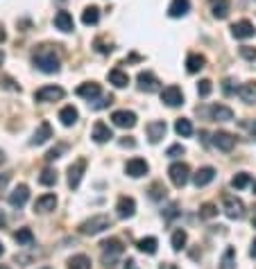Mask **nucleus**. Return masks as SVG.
Returning <instances> with one entry per match:
<instances>
[{"instance_id": "36", "label": "nucleus", "mask_w": 256, "mask_h": 269, "mask_svg": "<svg viewBox=\"0 0 256 269\" xmlns=\"http://www.w3.org/2000/svg\"><path fill=\"white\" fill-rule=\"evenodd\" d=\"M249 183H252V177H249L247 172H238L234 179H231V188H236V190H243V188H247Z\"/></svg>"}, {"instance_id": "46", "label": "nucleus", "mask_w": 256, "mask_h": 269, "mask_svg": "<svg viewBox=\"0 0 256 269\" xmlns=\"http://www.w3.org/2000/svg\"><path fill=\"white\" fill-rule=\"evenodd\" d=\"M111 102H114V97H111V95H104L100 102H95V104H93V109H107V106L111 104Z\"/></svg>"}, {"instance_id": "2", "label": "nucleus", "mask_w": 256, "mask_h": 269, "mask_svg": "<svg viewBox=\"0 0 256 269\" xmlns=\"http://www.w3.org/2000/svg\"><path fill=\"white\" fill-rule=\"evenodd\" d=\"M111 224H114V219L109 217V215H93V217L84 219V222L80 224V233L82 236H98V233L107 231V228H111Z\"/></svg>"}, {"instance_id": "42", "label": "nucleus", "mask_w": 256, "mask_h": 269, "mask_svg": "<svg viewBox=\"0 0 256 269\" xmlns=\"http://www.w3.org/2000/svg\"><path fill=\"white\" fill-rule=\"evenodd\" d=\"M240 57H243L245 61H256V48L243 46V48H240Z\"/></svg>"}, {"instance_id": "23", "label": "nucleus", "mask_w": 256, "mask_h": 269, "mask_svg": "<svg viewBox=\"0 0 256 269\" xmlns=\"http://www.w3.org/2000/svg\"><path fill=\"white\" fill-rule=\"evenodd\" d=\"M55 27L57 30H61V32H73L75 30V23H73V16H70L68 12H57L55 14Z\"/></svg>"}, {"instance_id": "6", "label": "nucleus", "mask_w": 256, "mask_h": 269, "mask_svg": "<svg viewBox=\"0 0 256 269\" xmlns=\"http://www.w3.org/2000/svg\"><path fill=\"white\" fill-rule=\"evenodd\" d=\"M64 95H66V91L61 89V86L48 84V86H41V89L34 93V100L36 102H59Z\"/></svg>"}, {"instance_id": "38", "label": "nucleus", "mask_w": 256, "mask_h": 269, "mask_svg": "<svg viewBox=\"0 0 256 269\" xmlns=\"http://www.w3.org/2000/svg\"><path fill=\"white\" fill-rule=\"evenodd\" d=\"M234 258H236V251H234V247H229L225 251V256H222V267L220 269H234Z\"/></svg>"}, {"instance_id": "34", "label": "nucleus", "mask_w": 256, "mask_h": 269, "mask_svg": "<svg viewBox=\"0 0 256 269\" xmlns=\"http://www.w3.org/2000/svg\"><path fill=\"white\" fill-rule=\"evenodd\" d=\"M175 131L177 136H181V138H188V136H193V125L188 118H179L175 122Z\"/></svg>"}, {"instance_id": "10", "label": "nucleus", "mask_w": 256, "mask_h": 269, "mask_svg": "<svg viewBox=\"0 0 256 269\" xmlns=\"http://www.w3.org/2000/svg\"><path fill=\"white\" fill-rule=\"evenodd\" d=\"M84 172H86V159H77L75 163L68 168V185H70L73 190H75V188H80Z\"/></svg>"}, {"instance_id": "20", "label": "nucleus", "mask_w": 256, "mask_h": 269, "mask_svg": "<svg viewBox=\"0 0 256 269\" xmlns=\"http://www.w3.org/2000/svg\"><path fill=\"white\" fill-rule=\"evenodd\" d=\"M55 208H57V197L52 193L41 195V197L34 202V210H36V213H50V210H55Z\"/></svg>"}, {"instance_id": "7", "label": "nucleus", "mask_w": 256, "mask_h": 269, "mask_svg": "<svg viewBox=\"0 0 256 269\" xmlns=\"http://www.w3.org/2000/svg\"><path fill=\"white\" fill-rule=\"evenodd\" d=\"M136 84H138V91H143V93H157V91H159V84H161V82L157 80V75H154V72L141 70V72L136 75Z\"/></svg>"}, {"instance_id": "60", "label": "nucleus", "mask_w": 256, "mask_h": 269, "mask_svg": "<svg viewBox=\"0 0 256 269\" xmlns=\"http://www.w3.org/2000/svg\"><path fill=\"white\" fill-rule=\"evenodd\" d=\"M254 195H256V183H254Z\"/></svg>"}, {"instance_id": "8", "label": "nucleus", "mask_w": 256, "mask_h": 269, "mask_svg": "<svg viewBox=\"0 0 256 269\" xmlns=\"http://www.w3.org/2000/svg\"><path fill=\"white\" fill-rule=\"evenodd\" d=\"M161 102L166 106H181L184 104V93L179 86H175V84H170V86H166V89L161 91Z\"/></svg>"}, {"instance_id": "15", "label": "nucleus", "mask_w": 256, "mask_h": 269, "mask_svg": "<svg viewBox=\"0 0 256 269\" xmlns=\"http://www.w3.org/2000/svg\"><path fill=\"white\" fill-rule=\"evenodd\" d=\"M166 131H168V125L163 120H154V122H150L148 125V138H150V143L152 145H157L159 140L166 136Z\"/></svg>"}, {"instance_id": "58", "label": "nucleus", "mask_w": 256, "mask_h": 269, "mask_svg": "<svg viewBox=\"0 0 256 269\" xmlns=\"http://www.w3.org/2000/svg\"><path fill=\"white\" fill-rule=\"evenodd\" d=\"M0 269H12V267H7V265H0Z\"/></svg>"}, {"instance_id": "56", "label": "nucleus", "mask_w": 256, "mask_h": 269, "mask_svg": "<svg viewBox=\"0 0 256 269\" xmlns=\"http://www.w3.org/2000/svg\"><path fill=\"white\" fill-rule=\"evenodd\" d=\"M3 224H5V215H0V226H3Z\"/></svg>"}, {"instance_id": "19", "label": "nucleus", "mask_w": 256, "mask_h": 269, "mask_svg": "<svg viewBox=\"0 0 256 269\" xmlns=\"http://www.w3.org/2000/svg\"><path fill=\"white\" fill-rule=\"evenodd\" d=\"M213 179H215V170L209 168V165H206V168H200L195 174H193V183H195L197 188H204V185H209Z\"/></svg>"}, {"instance_id": "40", "label": "nucleus", "mask_w": 256, "mask_h": 269, "mask_svg": "<svg viewBox=\"0 0 256 269\" xmlns=\"http://www.w3.org/2000/svg\"><path fill=\"white\" fill-rule=\"evenodd\" d=\"M166 197V188H163L161 183H154L152 188H150V199H154V202H159V199Z\"/></svg>"}, {"instance_id": "22", "label": "nucleus", "mask_w": 256, "mask_h": 269, "mask_svg": "<svg viewBox=\"0 0 256 269\" xmlns=\"http://www.w3.org/2000/svg\"><path fill=\"white\" fill-rule=\"evenodd\" d=\"M191 12V0H172L168 7V16L170 18H181Z\"/></svg>"}, {"instance_id": "11", "label": "nucleus", "mask_w": 256, "mask_h": 269, "mask_svg": "<svg viewBox=\"0 0 256 269\" xmlns=\"http://www.w3.org/2000/svg\"><path fill=\"white\" fill-rule=\"evenodd\" d=\"M148 170H150L148 161H145V159H138V156H136V159H132V161H127V165H125V172H127L132 179L145 177Z\"/></svg>"}, {"instance_id": "31", "label": "nucleus", "mask_w": 256, "mask_h": 269, "mask_svg": "<svg viewBox=\"0 0 256 269\" xmlns=\"http://www.w3.org/2000/svg\"><path fill=\"white\" fill-rule=\"evenodd\" d=\"M98 21H100V9L98 7H86L84 12H82V23L84 25H98Z\"/></svg>"}, {"instance_id": "13", "label": "nucleus", "mask_w": 256, "mask_h": 269, "mask_svg": "<svg viewBox=\"0 0 256 269\" xmlns=\"http://www.w3.org/2000/svg\"><path fill=\"white\" fill-rule=\"evenodd\" d=\"M231 34H234L236 39H252L254 34H256V27H254L252 21L243 18V21H238V23H234V25H231Z\"/></svg>"}, {"instance_id": "39", "label": "nucleus", "mask_w": 256, "mask_h": 269, "mask_svg": "<svg viewBox=\"0 0 256 269\" xmlns=\"http://www.w3.org/2000/svg\"><path fill=\"white\" fill-rule=\"evenodd\" d=\"M215 215H218V206H215V204H204V206L200 208L202 219H211V217H215Z\"/></svg>"}, {"instance_id": "43", "label": "nucleus", "mask_w": 256, "mask_h": 269, "mask_svg": "<svg viewBox=\"0 0 256 269\" xmlns=\"http://www.w3.org/2000/svg\"><path fill=\"white\" fill-rule=\"evenodd\" d=\"M177 215H179V204H177V202H172L170 206H168L166 210H163V217H166L168 222H170V219H175Z\"/></svg>"}, {"instance_id": "61", "label": "nucleus", "mask_w": 256, "mask_h": 269, "mask_svg": "<svg viewBox=\"0 0 256 269\" xmlns=\"http://www.w3.org/2000/svg\"><path fill=\"white\" fill-rule=\"evenodd\" d=\"M43 269H50V267H43Z\"/></svg>"}, {"instance_id": "35", "label": "nucleus", "mask_w": 256, "mask_h": 269, "mask_svg": "<svg viewBox=\"0 0 256 269\" xmlns=\"http://www.w3.org/2000/svg\"><path fill=\"white\" fill-rule=\"evenodd\" d=\"M186 240H188V236H186V231H181V228H177L175 233H172V240H170V244H172V249L175 251H181L184 247H186Z\"/></svg>"}, {"instance_id": "51", "label": "nucleus", "mask_w": 256, "mask_h": 269, "mask_svg": "<svg viewBox=\"0 0 256 269\" xmlns=\"http://www.w3.org/2000/svg\"><path fill=\"white\" fill-rule=\"evenodd\" d=\"M249 256H252V258H256V240L252 242V249H249Z\"/></svg>"}, {"instance_id": "32", "label": "nucleus", "mask_w": 256, "mask_h": 269, "mask_svg": "<svg viewBox=\"0 0 256 269\" xmlns=\"http://www.w3.org/2000/svg\"><path fill=\"white\" fill-rule=\"evenodd\" d=\"M14 240H16L18 244H23V247H32V244H34V233H32L30 228H18V231L14 233Z\"/></svg>"}, {"instance_id": "54", "label": "nucleus", "mask_w": 256, "mask_h": 269, "mask_svg": "<svg viewBox=\"0 0 256 269\" xmlns=\"http://www.w3.org/2000/svg\"><path fill=\"white\" fill-rule=\"evenodd\" d=\"M161 269H175V267H172L170 262H166V265H161Z\"/></svg>"}, {"instance_id": "14", "label": "nucleus", "mask_w": 256, "mask_h": 269, "mask_svg": "<svg viewBox=\"0 0 256 269\" xmlns=\"http://www.w3.org/2000/svg\"><path fill=\"white\" fill-rule=\"evenodd\" d=\"M116 210H118L120 219L134 217V213H136V202H134V197H120L118 204H116Z\"/></svg>"}, {"instance_id": "50", "label": "nucleus", "mask_w": 256, "mask_h": 269, "mask_svg": "<svg viewBox=\"0 0 256 269\" xmlns=\"http://www.w3.org/2000/svg\"><path fill=\"white\" fill-rule=\"evenodd\" d=\"M5 41H7V32H5L3 27H0V43H5Z\"/></svg>"}, {"instance_id": "59", "label": "nucleus", "mask_w": 256, "mask_h": 269, "mask_svg": "<svg viewBox=\"0 0 256 269\" xmlns=\"http://www.w3.org/2000/svg\"><path fill=\"white\" fill-rule=\"evenodd\" d=\"M252 226H254V228H256V217H254V219H252Z\"/></svg>"}, {"instance_id": "49", "label": "nucleus", "mask_w": 256, "mask_h": 269, "mask_svg": "<svg viewBox=\"0 0 256 269\" xmlns=\"http://www.w3.org/2000/svg\"><path fill=\"white\" fill-rule=\"evenodd\" d=\"M123 269H138V265H136V260H134V258H127V260L123 262Z\"/></svg>"}, {"instance_id": "30", "label": "nucleus", "mask_w": 256, "mask_h": 269, "mask_svg": "<svg viewBox=\"0 0 256 269\" xmlns=\"http://www.w3.org/2000/svg\"><path fill=\"white\" fill-rule=\"evenodd\" d=\"M204 66H206V59H204L202 55H188V59H186V70L191 72V75L200 72Z\"/></svg>"}, {"instance_id": "48", "label": "nucleus", "mask_w": 256, "mask_h": 269, "mask_svg": "<svg viewBox=\"0 0 256 269\" xmlns=\"http://www.w3.org/2000/svg\"><path fill=\"white\" fill-rule=\"evenodd\" d=\"M9 177H12V174H0V195L5 193V190H7V183H9Z\"/></svg>"}, {"instance_id": "21", "label": "nucleus", "mask_w": 256, "mask_h": 269, "mask_svg": "<svg viewBox=\"0 0 256 269\" xmlns=\"http://www.w3.org/2000/svg\"><path fill=\"white\" fill-rule=\"evenodd\" d=\"M48 138H52V127H50V122H41V125H39V129L32 134L30 145H43Z\"/></svg>"}, {"instance_id": "18", "label": "nucleus", "mask_w": 256, "mask_h": 269, "mask_svg": "<svg viewBox=\"0 0 256 269\" xmlns=\"http://www.w3.org/2000/svg\"><path fill=\"white\" fill-rule=\"evenodd\" d=\"M77 95L80 97H84V100H89V102H93L95 97L102 93V89H100V84H95V82H84V84H80L77 86Z\"/></svg>"}, {"instance_id": "27", "label": "nucleus", "mask_w": 256, "mask_h": 269, "mask_svg": "<svg viewBox=\"0 0 256 269\" xmlns=\"http://www.w3.org/2000/svg\"><path fill=\"white\" fill-rule=\"evenodd\" d=\"M109 82L116 86V89H125V86L129 84V75L125 70H120V68H114V70H109Z\"/></svg>"}, {"instance_id": "45", "label": "nucleus", "mask_w": 256, "mask_h": 269, "mask_svg": "<svg viewBox=\"0 0 256 269\" xmlns=\"http://www.w3.org/2000/svg\"><path fill=\"white\" fill-rule=\"evenodd\" d=\"M184 145H172V147H168V156L170 159H177V156H184Z\"/></svg>"}, {"instance_id": "24", "label": "nucleus", "mask_w": 256, "mask_h": 269, "mask_svg": "<svg viewBox=\"0 0 256 269\" xmlns=\"http://www.w3.org/2000/svg\"><path fill=\"white\" fill-rule=\"evenodd\" d=\"M238 97L247 104H254L256 102V82H245V84L238 86Z\"/></svg>"}, {"instance_id": "52", "label": "nucleus", "mask_w": 256, "mask_h": 269, "mask_svg": "<svg viewBox=\"0 0 256 269\" xmlns=\"http://www.w3.org/2000/svg\"><path fill=\"white\" fill-rule=\"evenodd\" d=\"M5 161H7V156H5V151L0 149V165H5Z\"/></svg>"}, {"instance_id": "12", "label": "nucleus", "mask_w": 256, "mask_h": 269, "mask_svg": "<svg viewBox=\"0 0 256 269\" xmlns=\"http://www.w3.org/2000/svg\"><path fill=\"white\" fill-rule=\"evenodd\" d=\"M27 199H30V188H27L25 183L16 185V188L9 193V204H12L14 208H23L27 204Z\"/></svg>"}, {"instance_id": "17", "label": "nucleus", "mask_w": 256, "mask_h": 269, "mask_svg": "<svg viewBox=\"0 0 256 269\" xmlns=\"http://www.w3.org/2000/svg\"><path fill=\"white\" fill-rule=\"evenodd\" d=\"M213 145L220 151H231V149H234V145H236V138L229 134V131H215V134H213Z\"/></svg>"}, {"instance_id": "41", "label": "nucleus", "mask_w": 256, "mask_h": 269, "mask_svg": "<svg viewBox=\"0 0 256 269\" xmlns=\"http://www.w3.org/2000/svg\"><path fill=\"white\" fill-rule=\"evenodd\" d=\"M211 91H213V84H211L209 80H202L200 84H197V93H200V97H209Z\"/></svg>"}, {"instance_id": "26", "label": "nucleus", "mask_w": 256, "mask_h": 269, "mask_svg": "<svg viewBox=\"0 0 256 269\" xmlns=\"http://www.w3.org/2000/svg\"><path fill=\"white\" fill-rule=\"evenodd\" d=\"M59 120H61L64 127H73L75 122L80 120V113H77V109L73 104H68V106H64V109L59 111Z\"/></svg>"}, {"instance_id": "4", "label": "nucleus", "mask_w": 256, "mask_h": 269, "mask_svg": "<svg viewBox=\"0 0 256 269\" xmlns=\"http://www.w3.org/2000/svg\"><path fill=\"white\" fill-rule=\"evenodd\" d=\"M168 177H170L175 188H184V185L191 181V168H188L186 163H181V161H177V163H172L170 168H168Z\"/></svg>"}, {"instance_id": "29", "label": "nucleus", "mask_w": 256, "mask_h": 269, "mask_svg": "<svg viewBox=\"0 0 256 269\" xmlns=\"http://www.w3.org/2000/svg\"><path fill=\"white\" fill-rule=\"evenodd\" d=\"M211 12H213V16L218 21H225L229 16V0H213L211 3Z\"/></svg>"}, {"instance_id": "9", "label": "nucleus", "mask_w": 256, "mask_h": 269, "mask_svg": "<svg viewBox=\"0 0 256 269\" xmlns=\"http://www.w3.org/2000/svg\"><path fill=\"white\" fill-rule=\"evenodd\" d=\"M136 113L134 111H127V109H123V111H114L111 113V122H114L116 127H120V129H132V127H136Z\"/></svg>"}, {"instance_id": "5", "label": "nucleus", "mask_w": 256, "mask_h": 269, "mask_svg": "<svg viewBox=\"0 0 256 269\" xmlns=\"http://www.w3.org/2000/svg\"><path fill=\"white\" fill-rule=\"evenodd\" d=\"M222 210H225V215L229 219H243L245 217L243 199L234 197V195H225V199H222Z\"/></svg>"}, {"instance_id": "3", "label": "nucleus", "mask_w": 256, "mask_h": 269, "mask_svg": "<svg viewBox=\"0 0 256 269\" xmlns=\"http://www.w3.org/2000/svg\"><path fill=\"white\" fill-rule=\"evenodd\" d=\"M100 249H102V262H104L107 267H114V265H116V260H118V258L123 256V251H125L123 242H120L118 238H109V240H104V242L100 244Z\"/></svg>"}, {"instance_id": "25", "label": "nucleus", "mask_w": 256, "mask_h": 269, "mask_svg": "<svg viewBox=\"0 0 256 269\" xmlns=\"http://www.w3.org/2000/svg\"><path fill=\"white\" fill-rule=\"evenodd\" d=\"M211 120H218V122H231L234 120V111L225 104H215L211 106Z\"/></svg>"}, {"instance_id": "37", "label": "nucleus", "mask_w": 256, "mask_h": 269, "mask_svg": "<svg viewBox=\"0 0 256 269\" xmlns=\"http://www.w3.org/2000/svg\"><path fill=\"white\" fill-rule=\"evenodd\" d=\"M39 183L41 185H55L57 183V172L52 168H46L41 172V177H39Z\"/></svg>"}, {"instance_id": "44", "label": "nucleus", "mask_w": 256, "mask_h": 269, "mask_svg": "<svg viewBox=\"0 0 256 269\" xmlns=\"http://www.w3.org/2000/svg\"><path fill=\"white\" fill-rule=\"evenodd\" d=\"M64 149H66V145H59V147L50 149V151H48V154H46V161H48V163H52V161H55V159H59V154H61V151H64Z\"/></svg>"}, {"instance_id": "47", "label": "nucleus", "mask_w": 256, "mask_h": 269, "mask_svg": "<svg viewBox=\"0 0 256 269\" xmlns=\"http://www.w3.org/2000/svg\"><path fill=\"white\" fill-rule=\"evenodd\" d=\"M222 91H225V95H231V93L236 91V89H234V82H231V80H225V82H222Z\"/></svg>"}, {"instance_id": "28", "label": "nucleus", "mask_w": 256, "mask_h": 269, "mask_svg": "<svg viewBox=\"0 0 256 269\" xmlns=\"http://www.w3.org/2000/svg\"><path fill=\"white\" fill-rule=\"evenodd\" d=\"M136 247H138V251H143V253H148V256H154L157 253V249H159V240L157 238H141L136 242Z\"/></svg>"}, {"instance_id": "55", "label": "nucleus", "mask_w": 256, "mask_h": 269, "mask_svg": "<svg viewBox=\"0 0 256 269\" xmlns=\"http://www.w3.org/2000/svg\"><path fill=\"white\" fill-rule=\"evenodd\" d=\"M3 61H5V52L0 50V66H3Z\"/></svg>"}, {"instance_id": "33", "label": "nucleus", "mask_w": 256, "mask_h": 269, "mask_svg": "<svg viewBox=\"0 0 256 269\" xmlns=\"http://www.w3.org/2000/svg\"><path fill=\"white\" fill-rule=\"evenodd\" d=\"M68 269H91V258L84 253H77L68 260Z\"/></svg>"}, {"instance_id": "1", "label": "nucleus", "mask_w": 256, "mask_h": 269, "mask_svg": "<svg viewBox=\"0 0 256 269\" xmlns=\"http://www.w3.org/2000/svg\"><path fill=\"white\" fill-rule=\"evenodd\" d=\"M32 61L41 72L46 75H57L61 68V59H59V52L55 50L52 46H39L32 55Z\"/></svg>"}, {"instance_id": "16", "label": "nucleus", "mask_w": 256, "mask_h": 269, "mask_svg": "<svg viewBox=\"0 0 256 269\" xmlns=\"http://www.w3.org/2000/svg\"><path fill=\"white\" fill-rule=\"evenodd\" d=\"M91 138H93L98 145H102V143H107V140L114 138V131L109 129V125H104L102 120H98L93 125V134H91Z\"/></svg>"}, {"instance_id": "57", "label": "nucleus", "mask_w": 256, "mask_h": 269, "mask_svg": "<svg viewBox=\"0 0 256 269\" xmlns=\"http://www.w3.org/2000/svg\"><path fill=\"white\" fill-rule=\"evenodd\" d=\"M3 253H5V247H3V242H0V256H3Z\"/></svg>"}, {"instance_id": "53", "label": "nucleus", "mask_w": 256, "mask_h": 269, "mask_svg": "<svg viewBox=\"0 0 256 269\" xmlns=\"http://www.w3.org/2000/svg\"><path fill=\"white\" fill-rule=\"evenodd\" d=\"M249 129H252V136H256V120L252 122V127H249Z\"/></svg>"}]
</instances>
